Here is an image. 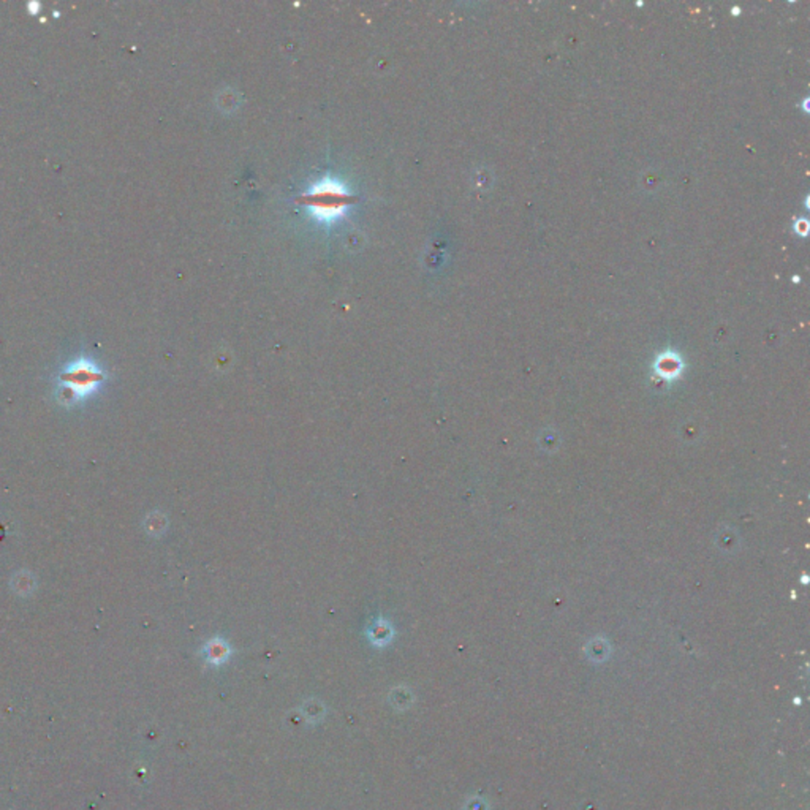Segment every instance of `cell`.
Masks as SVG:
<instances>
[{
	"mask_svg": "<svg viewBox=\"0 0 810 810\" xmlns=\"http://www.w3.org/2000/svg\"><path fill=\"white\" fill-rule=\"evenodd\" d=\"M391 638V630L388 625H380V627H375V633L372 637V641L375 644H385L390 641Z\"/></svg>",
	"mask_w": 810,
	"mask_h": 810,
	"instance_id": "3957f363",
	"label": "cell"
},
{
	"mask_svg": "<svg viewBox=\"0 0 810 810\" xmlns=\"http://www.w3.org/2000/svg\"><path fill=\"white\" fill-rule=\"evenodd\" d=\"M348 203L350 192H347L345 185H342L339 180L331 178L319 180L306 195V204L312 211L314 217L325 223L334 222V220L342 217V214L347 211Z\"/></svg>",
	"mask_w": 810,
	"mask_h": 810,
	"instance_id": "6da1fadb",
	"label": "cell"
},
{
	"mask_svg": "<svg viewBox=\"0 0 810 810\" xmlns=\"http://www.w3.org/2000/svg\"><path fill=\"white\" fill-rule=\"evenodd\" d=\"M228 656H230L228 646H226L223 641H220V639L212 641V643H209L206 647V658H207V662H211V663H216V665L222 663V662H225Z\"/></svg>",
	"mask_w": 810,
	"mask_h": 810,
	"instance_id": "7a4b0ae2",
	"label": "cell"
}]
</instances>
